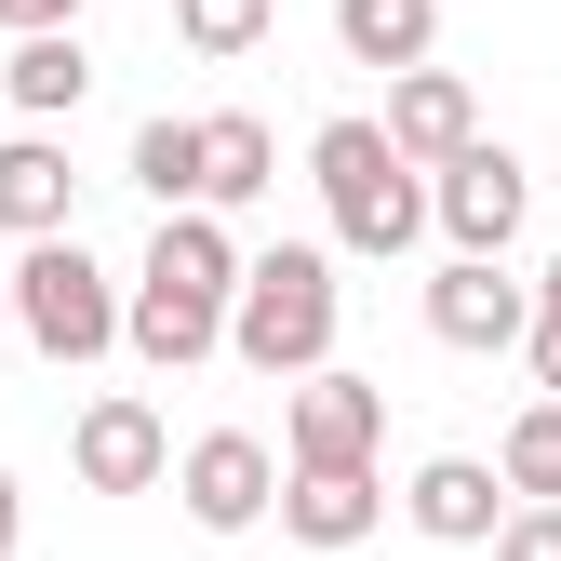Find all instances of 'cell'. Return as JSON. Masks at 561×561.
<instances>
[{"label":"cell","instance_id":"obj_1","mask_svg":"<svg viewBox=\"0 0 561 561\" xmlns=\"http://www.w3.org/2000/svg\"><path fill=\"white\" fill-rule=\"evenodd\" d=\"M228 280H241L228 215L174 201L161 241H148V267H134V295H121V347H134V362H161V375L215 362V347H228Z\"/></svg>","mask_w":561,"mask_h":561},{"label":"cell","instance_id":"obj_2","mask_svg":"<svg viewBox=\"0 0 561 561\" xmlns=\"http://www.w3.org/2000/svg\"><path fill=\"white\" fill-rule=\"evenodd\" d=\"M334 308H347V280H334L321 241L241 254V280H228V347H241L254 375H308V362H334Z\"/></svg>","mask_w":561,"mask_h":561},{"label":"cell","instance_id":"obj_3","mask_svg":"<svg viewBox=\"0 0 561 561\" xmlns=\"http://www.w3.org/2000/svg\"><path fill=\"white\" fill-rule=\"evenodd\" d=\"M308 174H321V201H334V241H347V254H414V241H428V187H414V161L388 148L375 121H321Z\"/></svg>","mask_w":561,"mask_h":561},{"label":"cell","instance_id":"obj_4","mask_svg":"<svg viewBox=\"0 0 561 561\" xmlns=\"http://www.w3.org/2000/svg\"><path fill=\"white\" fill-rule=\"evenodd\" d=\"M14 334L41 347V362H107V347H121V280L67 241V228H41L14 254Z\"/></svg>","mask_w":561,"mask_h":561},{"label":"cell","instance_id":"obj_5","mask_svg":"<svg viewBox=\"0 0 561 561\" xmlns=\"http://www.w3.org/2000/svg\"><path fill=\"white\" fill-rule=\"evenodd\" d=\"M522 201H535L522 161H508V148H481V134H468L455 161H428V228H442L455 254H508V241H522Z\"/></svg>","mask_w":561,"mask_h":561},{"label":"cell","instance_id":"obj_6","mask_svg":"<svg viewBox=\"0 0 561 561\" xmlns=\"http://www.w3.org/2000/svg\"><path fill=\"white\" fill-rule=\"evenodd\" d=\"M375 442H388V388L308 362L295 375V428H280V468H347V455H375Z\"/></svg>","mask_w":561,"mask_h":561},{"label":"cell","instance_id":"obj_7","mask_svg":"<svg viewBox=\"0 0 561 561\" xmlns=\"http://www.w3.org/2000/svg\"><path fill=\"white\" fill-rule=\"evenodd\" d=\"M174 495H187V522H201V535H254V522H267V495H280V455H267L254 428H215V442H187Z\"/></svg>","mask_w":561,"mask_h":561},{"label":"cell","instance_id":"obj_8","mask_svg":"<svg viewBox=\"0 0 561 561\" xmlns=\"http://www.w3.org/2000/svg\"><path fill=\"white\" fill-rule=\"evenodd\" d=\"M280 535L295 548H362L375 522H388V481H375V455H347V468H280Z\"/></svg>","mask_w":561,"mask_h":561},{"label":"cell","instance_id":"obj_9","mask_svg":"<svg viewBox=\"0 0 561 561\" xmlns=\"http://www.w3.org/2000/svg\"><path fill=\"white\" fill-rule=\"evenodd\" d=\"M522 321H535V280H508L495 254H455L428 280V334L442 347H522Z\"/></svg>","mask_w":561,"mask_h":561},{"label":"cell","instance_id":"obj_10","mask_svg":"<svg viewBox=\"0 0 561 561\" xmlns=\"http://www.w3.org/2000/svg\"><path fill=\"white\" fill-rule=\"evenodd\" d=\"M375 134H388L414 174H428V161H455L468 134H481V107H468L455 67H388V121H375Z\"/></svg>","mask_w":561,"mask_h":561},{"label":"cell","instance_id":"obj_11","mask_svg":"<svg viewBox=\"0 0 561 561\" xmlns=\"http://www.w3.org/2000/svg\"><path fill=\"white\" fill-rule=\"evenodd\" d=\"M67 455H81V481H94V495H148V481L174 468V442H161V414L134 401V388H107V401L81 414V442H67Z\"/></svg>","mask_w":561,"mask_h":561},{"label":"cell","instance_id":"obj_12","mask_svg":"<svg viewBox=\"0 0 561 561\" xmlns=\"http://www.w3.org/2000/svg\"><path fill=\"white\" fill-rule=\"evenodd\" d=\"M401 508H414V535H442V548H481V535H495V508H508V481L481 468V455H428Z\"/></svg>","mask_w":561,"mask_h":561},{"label":"cell","instance_id":"obj_13","mask_svg":"<svg viewBox=\"0 0 561 561\" xmlns=\"http://www.w3.org/2000/svg\"><path fill=\"white\" fill-rule=\"evenodd\" d=\"M280 187V148H267V121L254 107H215L201 121V215H241V201Z\"/></svg>","mask_w":561,"mask_h":561},{"label":"cell","instance_id":"obj_14","mask_svg":"<svg viewBox=\"0 0 561 561\" xmlns=\"http://www.w3.org/2000/svg\"><path fill=\"white\" fill-rule=\"evenodd\" d=\"M0 94H14L27 121H67L94 94V54H81V27H14V67H0Z\"/></svg>","mask_w":561,"mask_h":561},{"label":"cell","instance_id":"obj_15","mask_svg":"<svg viewBox=\"0 0 561 561\" xmlns=\"http://www.w3.org/2000/svg\"><path fill=\"white\" fill-rule=\"evenodd\" d=\"M67 201H81L67 148H54V134H14V148H0V228L41 241V228H67Z\"/></svg>","mask_w":561,"mask_h":561},{"label":"cell","instance_id":"obj_16","mask_svg":"<svg viewBox=\"0 0 561 561\" xmlns=\"http://www.w3.org/2000/svg\"><path fill=\"white\" fill-rule=\"evenodd\" d=\"M334 41H347V67H428L442 0H334Z\"/></svg>","mask_w":561,"mask_h":561},{"label":"cell","instance_id":"obj_17","mask_svg":"<svg viewBox=\"0 0 561 561\" xmlns=\"http://www.w3.org/2000/svg\"><path fill=\"white\" fill-rule=\"evenodd\" d=\"M134 187H148L161 215L201 201V121H134Z\"/></svg>","mask_w":561,"mask_h":561},{"label":"cell","instance_id":"obj_18","mask_svg":"<svg viewBox=\"0 0 561 561\" xmlns=\"http://www.w3.org/2000/svg\"><path fill=\"white\" fill-rule=\"evenodd\" d=\"M267 14H280V0H174V41L228 67V54H254V41H267Z\"/></svg>","mask_w":561,"mask_h":561},{"label":"cell","instance_id":"obj_19","mask_svg":"<svg viewBox=\"0 0 561 561\" xmlns=\"http://www.w3.org/2000/svg\"><path fill=\"white\" fill-rule=\"evenodd\" d=\"M495 481H508V495H561V401H535L522 428H508V455H495Z\"/></svg>","mask_w":561,"mask_h":561},{"label":"cell","instance_id":"obj_20","mask_svg":"<svg viewBox=\"0 0 561 561\" xmlns=\"http://www.w3.org/2000/svg\"><path fill=\"white\" fill-rule=\"evenodd\" d=\"M495 561H561V495H522V508H495V535H481Z\"/></svg>","mask_w":561,"mask_h":561},{"label":"cell","instance_id":"obj_21","mask_svg":"<svg viewBox=\"0 0 561 561\" xmlns=\"http://www.w3.org/2000/svg\"><path fill=\"white\" fill-rule=\"evenodd\" d=\"M0 27H81V0H0Z\"/></svg>","mask_w":561,"mask_h":561},{"label":"cell","instance_id":"obj_22","mask_svg":"<svg viewBox=\"0 0 561 561\" xmlns=\"http://www.w3.org/2000/svg\"><path fill=\"white\" fill-rule=\"evenodd\" d=\"M522 334H535V388L561 401V321H522Z\"/></svg>","mask_w":561,"mask_h":561},{"label":"cell","instance_id":"obj_23","mask_svg":"<svg viewBox=\"0 0 561 561\" xmlns=\"http://www.w3.org/2000/svg\"><path fill=\"white\" fill-rule=\"evenodd\" d=\"M14 535H27V495H14V468H0V561H14Z\"/></svg>","mask_w":561,"mask_h":561},{"label":"cell","instance_id":"obj_24","mask_svg":"<svg viewBox=\"0 0 561 561\" xmlns=\"http://www.w3.org/2000/svg\"><path fill=\"white\" fill-rule=\"evenodd\" d=\"M0 321H14V267H0Z\"/></svg>","mask_w":561,"mask_h":561}]
</instances>
